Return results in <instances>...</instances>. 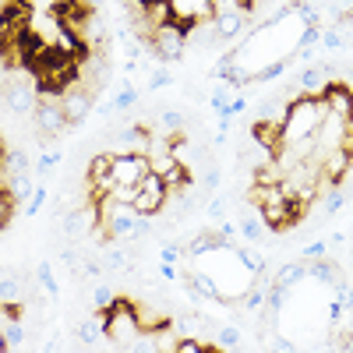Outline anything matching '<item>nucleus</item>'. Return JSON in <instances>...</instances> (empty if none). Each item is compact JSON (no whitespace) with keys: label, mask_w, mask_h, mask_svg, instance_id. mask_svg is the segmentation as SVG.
Returning a JSON list of instances; mask_svg holds the SVG:
<instances>
[{"label":"nucleus","mask_w":353,"mask_h":353,"mask_svg":"<svg viewBox=\"0 0 353 353\" xmlns=\"http://www.w3.org/2000/svg\"><path fill=\"white\" fill-rule=\"evenodd\" d=\"M106 314V339L121 350H141V325H138V314L134 304L128 301H113L110 307H103Z\"/></svg>","instance_id":"obj_1"},{"label":"nucleus","mask_w":353,"mask_h":353,"mask_svg":"<svg viewBox=\"0 0 353 353\" xmlns=\"http://www.w3.org/2000/svg\"><path fill=\"white\" fill-rule=\"evenodd\" d=\"M32 124L43 138H57V134H64L71 124H68V117L61 110V92H43L36 110H32Z\"/></svg>","instance_id":"obj_2"},{"label":"nucleus","mask_w":353,"mask_h":353,"mask_svg":"<svg viewBox=\"0 0 353 353\" xmlns=\"http://www.w3.org/2000/svg\"><path fill=\"white\" fill-rule=\"evenodd\" d=\"M141 43L149 46V50L159 57V61H181L184 50H188V43H184V28H181V25H173V21L152 28V36H149V39H141Z\"/></svg>","instance_id":"obj_3"},{"label":"nucleus","mask_w":353,"mask_h":353,"mask_svg":"<svg viewBox=\"0 0 353 353\" xmlns=\"http://www.w3.org/2000/svg\"><path fill=\"white\" fill-rule=\"evenodd\" d=\"M131 205H134L141 216H159V212H163V205H166V184H163V176L152 173V170L145 173L141 181H138V188H134Z\"/></svg>","instance_id":"obj_4"},{"label":"nucleus","mask_w":353,"mask_h":353,"mask_svg":"<svg viewBox=\"0 0 353 353\" xmlns=\"http://www.w3.org/2000/svg\"><path fill=\"white\" fill-rule=\"evenodd\" d=\"M110 173H113L117 184L138 188V181L149 173V156H141V152H110Z\"/></svg>","instance_id":"obj_5"},{"label":"nucleus","mask_w":353,"mask_h":353,"mask_svg":"<svg viewBox=\"0 0 353 353\" xmlns=\"http://www.w3.org/2000/svg\"><path fill=\"white\" fill-rule=\"evenodd\" d=\"M61 110L68 117V124H81L85 117L92 113V96L81 88V81H74V78L64 81V88H61Z\"/></svg>","instance_id":"obj_6"},{"label":"nucleus","mask_w":353,"mask_h":353,"mask_svg":"<svg viewBox=\"0 0 353 353\" xmlns=\"http://www.w3.org/2000/svg\"><path fill=\"white\" fill-rule=\"evenodd\" d=\"M166 11L173 25L188 28L201 18H212V0H166Z\"/></svg>","instance_id":"obj_7"},{"label":"nucleus","mask_w":353,"mask_h":353,"mask_svg":"<svg viewBox=\"0 0 353 353\" xmlns=\"http://www.w3.org/2000/svg\"><path fill=\"white\" fill-rule=\"evenodd\" d=\"M39 96H36V85H28V81H8L4 88V106L14 113V117H28L36 110Z\"/></svg>","instance_id":"obj_8"},{"label":"nucleus","mask_w":353,"mask_h":353,"mask_svg":"<svg viewBox=\"0 0 353 353\" xmlns=\"http://www.w3.org/2000/svg\"><path fill=\"white\" fill-rule=\"evenodd\" d=\"M184 43H188V46H212V43H219V36H216V18H201V21L188 25V28H184Z\"/></svg>","instance_id":"obj_9"},{"label":"nucleus","mask_w":353,"mask_h":353,"mask_svg":"<svg viewBox=\"0 0 353 353\" xmlns=\"http://www.w3.org/2000/svg\"><path fill=\"white\" fill-rule=\"evenodd\" d=\"M216 18V36L219 39H237L248 28V11H230V14H212Z\"/></svg>","instance_id":"obj_10"},{"label":"nucleus","mask_w":353,"mask_h":353,"mask_svg":"<svg viewBox=\"0 0 353 353\" xmlns=\"http://www.w3.org/2000/svg\"><path fill=\"white\" fill-rule=\"evenodd\" d=\"M176 332H184V336H201V332H216V321L212 318H201V314H184V318H176Z\"/></svg>","instance_id":"obj_11"},{"label":"nucleus","mask_w":353,"mask_h":353,"mask_svg":"<svg viewBox=\"0 0 353 353\" xmlns=\"http://www.w3.org/2000/svg\"><path fill=\"white\" fill-rule=\"evenodd\" d=\"M329 81V68H311L301 74V96H321Z\"/></svg>","instance_id":"obj_12"},{"label":"nucleus","mask_w":353,"mask_h":353,"mask_svg":"<svg viewBox=\"0 0 353 353\" xmlns=\"http://www.w3.org/2000/svg\"><path fill=\"white\" fill-rule=\"evenodd\" d=\"M325 103H329V110L332 113H339V117H350V85H325Z\"/></svg>","instance_id":"obj_13"},{"label":"nucleus","mask_w":353,"mask_h":353,"mask_svg":"<svg viewBox=\"0 0 353 353\" xmlns=\"http://www.w3.org/2000/svg\"><path fill=\"white\" fill-rule=\"evenodd\" d=\"M307 276V269H304V261H293V265H283V269L276 272V286H297L301 279Z\"/></svg>","instance_id":"obj_14"},{"label":"nucleus","mask_w":353,"mask_h":353,"mask_svg":"<svg viewBox=\"0 0 353 353\" xmlns=\"http://www.w3.org/2000/svg\"><path fill=\"white\" fill-rule=\"evenodd\" d=\"M8 191H11L14 201H21V198H28V194H36V184H32V176H28V173H14L11 184H8Z\"/></svg>","instance_id":"obj_15"},{"label":"nucleus","mask_w":353,"mask_h":353,"mask_svg":"<svg viewBox=\"0 0 353 353\" xmlns=\"http://www.w3.org/2000/svg\"><path fill=\"white\" fill-rule=\"evenodd\" d=\"M304 269H307L314 279H325V283H336V286H339V272L332 269L329 261H318V258H314V261H304Z\"/></svg>","instance_id":"obj_16"},{"label":"nucleus","mask_w":353,"mask_h":353,"mask_svg":"<svg viewBox=\"0 0 353 353\" xmlns=\"http://www.w3.org/2000/svg\"><path fill=\"white\" fill-rule=\"evenodd\" d=\"M4 166L11 170V176H14V173H28V170H32V166H28V156H25L21 149H14V152H4Z\"/></svg>","instance_id":"obj_17"},{"label":"nucleus","mask_w":353,"mask_h":353,"mask_svg":"<svg viewBox=\"0 0 353 353\" xmlns=\"http://www.w3.org/2000/svg\"><path fill=\"white\" fill-rule=\"evenodd\" d=\"M106 173H110V152H103V156H96L92 163H88V184H96Z\"/></svg>","instance_id":"obj_18"},{"label":"nucleus","mask_w":353,"mask_h":353,"mask_svg":"<svg viewBox=\"0 0 353 353\" xmlns=\"http://www.w3.org/2000/svg\"><path fill=\"white\" fill-rule=\"evenodd\" d=\"M36 276H39V283H43V290L50 293V297H57V279H53V265H50V261H39Z\"/></svg>","instance_id":"obj_19"},{"label":"nucleus","mask_w":353,"mask_h":353,"mask_svg":"<svg viewBox=\"0 0 353 353\" xmlns=\"http://www.w3.org/2000/svg\"><path fill=\"white\" fill-rule=\"evenodd\" d=\"M14 198H11V191H0V230L4 226H11V216H14Z\"/></svg>","instance_id":"obj_20"},{"label":"nucleus","mask_w":353,"mask_h":353,"mask_svg":"<svg viewBox=\"0 0 353 353\" xmlns=\"http://www.w3.org/2000/svg\"><path fill=\"white\" fill-rule=\"evenodd\" d=\"M241 226H244L241 233H244L248 241H261V237H265V219H261V216H258V219H244Z\"/></svg>","instance_id":"obj_21"},{"label":"nucleus","mask_w":353,"mask_h":353,"mask_svg":"<svg viewBox=\"0 0 353 353\" xmlns=\"http://www.w3.org/2000/svg\"><path fill=\"white\" fill-rule=\"evenodd\" d=\"M216 339H219V346H237L241 343V332L237 329H216Z\"/></svg>","instance_id":"obj_22"},{"label":"nucleus","mask_w":353,"mask_h":353,"mask_svg":"<svg viewBox=\"0 0 353 353\" xmlns=\"http://www.w3.org/2000/svg\"><path fill=\"white\" fill-rule=\"evenodd\" d=\"M106 265H110V269H128L131 261H128L124 251H110V254H106Z\"/></svg>","instance_id":"obj_23"},{"label":"nucleus","mask_w":353,"mask_h":353,"mask_svg":"<svg viewBox=\"0 0 353 353\" xmlns=\"http://www.w3.org/2000/svg\"><path fill=\"white\" fill-rule=\"evenodd\" d=\"M74 8H78V11H88V14H96V11L103 8V0H74Z\"/></svg>","instance_id":"obj_24"},{"label":"nucleus","mask_w":353,"mask_h":353,"mask_svg":"<svg viewBox=\"0 0 353 353\" xmlns=\"http://www.w3.org/2000/svg\"><path fill=\"white\" fill-rule=\"evenodd\" d=\"M321 254H325V244L318 241V244H311V248L304 251V261H314V258H321Z\"/></svg>","instance_id":"obj_25"},{"label":"nucleus","mask_w":353,"mask_h":353,"mask_svg":"<svg viewBox=\"0 0 353 353\" xmlns=\"http://www.w3.org/2000/svg\"><path fill=\"white\" fill-rule=\"evenodd\" d=\"M176 254H181V244H166V248H163V261H166V265L176 261Z\"/></svg>","instance_id":"obj_26"},{"label":"nucleus","mask_w":353,"mask_h":353,"mask_svg":"<svg viewBox=\"0 0 353 353\" xmlns=\"http://www.w3.org/2000/svg\"><path fill=\"white\" fill-rule=\"evenodd\" d=\"M8 184H11V170L4 166V159H0V191H8Z\"/></svg>","instance_id":"obj_27"},{"label":"nucleus","mask_w":353,"mask_h":353,"mask_svg":"<svg viewBox=\"0 0 353 353\" xmlns=\"http://www.w3.org/2000/svg\"><path fill=\"white\" fill-rule=\"evenodd\" d=\"M0 159H4V131H0Z\"/></svg>","instance_id":"obj_28"},{"label":"nucleus","mask_w":353,"mask_h":353,"mask_svg":"<svg viewBox=\"0 0 353 353\" xmlns=\"http://www.w3.org/2000/svg\"><path fill=\"white\" fill-rule=\"evenodd\" d=\"M121 4H128V8H131V4H141V0H121Z\"/></svg>","instance_id":"obj_29"}]
</instances>
